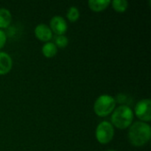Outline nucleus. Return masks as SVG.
<instances>
[{
  "label": "nucleus",
  "mask_w": 151,
  "mask_h": 151,
  "mask_svg": "<svg viewBox=\"0 0 151 151\" xmlns=\"http://www.w3.org/2000/svg\"><path fill=\"white\" fill-rule=\"evenodd\" d=\"M35 35L40 41L47 42L52 38V31L49 26L45 24H39L35 28Z\"/></svg>",
  "instance_id": "0eeeda50"
},
{
  "label": "nucleus",
  "mask_w": 151,
  "mask_h": 151,
  "mask_svg": "<svg viewBox=\"0 0 151 151\" xmlns=\"http://www.w3.org/2000/svg\"><path fill=\"white\" fill-rule=\"evenodd\" d=\"M42 52L43 56L47 58H51L55 57L58 53V47L52 42H45L42 47Z\"/></svg>",
  "instance_id": "1a4fd4ad"
},
{
  "label": "nucleus",
  "mask_w": 151,
  "mask_h": 151,
  "mask_svg": "<svg viewBox=\"0 0 151 151\" xmlns=\"http://www.w3.org/2000/svg\"><path fill=\"white\" fill-rule=\"evenodd\" d=\"M116 108L115 98L110 95L99 96L94 104V111L99 117H107Z\"/></svg>",
  "instance_id": "7ed1b4c3"
},
{
  "label": "nucleus",
  "mask_w": 151,
  "mask_h": 151,
  "mask_svg": "<svg viewBox=\"0 0 151 151\" xmlns=\"http://www.w3.org/2000/svg\"><path fill=\"white\" fill-rule=\"evenodd\" d=\"M6 42V34L3 29H0V50L4 46Z\"/></svg>",
  "instance_id": "2eb2a0df"
},
{
  "label": "nucleus",
  "mask_w": 151,
  "mask_h": 151,
  "mask_svg": "<svg viewBox=\"0 0 151 151\" xmlns=\"http://www.w3.org/2000/svg\"><path fill=\"white\" fill-rule=\"evenodd\" d=\"M111 4L110 0H89L88 4L94 12H101L106 9Z\"/></svg>",
  "instance_id": "9d476101"
},
{
  "label": "nucleus",
  "mask_w": 151,
  "mask_h": 151,
  "mask_svg": "<svg viewBox=\"0 0 151 151\" xmlns=\"http://www.w3.org/2000/svg\"><path fill=\"white\" fill-rule=\"evenodd\" d=\"M54 43H55V45L58 48L63 49V48H65L68 45L69 40H68V38L65 35H57V37L55 38Z\"/></svg>",
  "instance_id": "4468645a"
},
{
  "label": "nucleus",
  "mask_w": 151,
  "mask_h": 151,
  "mask_svg": "<svg viewBox=\"0 0 151 151\" xmlns=\"http://www.w3.org/2000/svg\"><path fill=\"white\" fill-rule=\"evenodd\" d=\"M12 67V57L4 52L0 51V75L8 73Z\"/></svg>",
  "instance_id": "6e6552de"
},
{
  "label": "nucleus",
  "mask_w": 151,
  "mask_h": 151,
  "mask_svg": "<svg viewBox=\"0 0 151 151\" xmlns=\"http://www.w3.org/2000/svg\"><path fill=\"white\" fill-rule=\"evenodd\" d=\"M12 22V13L6 8H0V29L6 28Z\"/></svg>",
  "instance_id": "9b49d317"
},
{
  "label": "nucleus",
  "mask_w": 151,
  "mask_h": 151,
  "mask_svg": "<svg viewBox=\"0 0 151 151\" xmlns=\"http://www.w3.org/2000/svg\"><path fill=\"white\" fill-rule=\"evenodd\" d=\"M114 137V127L109 121L100 122L96 128V138L101 144H107Z\"/></svg>",
  "instance_id": "20e7f679"
},
{
  "label": "nucleus",
  "mask_w": 151,
  "mask_h": 151,
  "mask_svg": "<svg viewBox=\"0 0 151 151\" xmlns=\"http://www.w3.org/2000/svg\"><path fill=\"white\" fill-rule=\"evenodd\" d=\"M129 142L135 147H142L147 144L151 138V127L150 124L136 121L129 127L128 130Z\"/></svg>",
  "instance_id": "f257e3e1"
},
{
  "label": "nucleus",
  "mask_w": 151,
  "mask_h": 151,
  "mask_svg": "<svg viewBox=\"0 0 151 151\" xmlns=\"http://www.w3.org/2000/svg\"><path fill=\"white\" fill-rule=\"evenodd\" d=\"M135 116L142 122L148 123L151 119V101L150 99H142L134 106Z\"/></svg>",
  "instance_id": "39448f33"
},
{
  "label": "nucleus",
  "mask_w": 151,
  "mask_h": 151,
  "mask_svg": "<svg viewBox=\"0 0 151 151\" xmlns=\"http://www.w3.org/2000/svg\"><path fill=\"white\" fill-rule=\"evenodd\" d=\"M111 3L112 8L118 12H124L128 7V2L127 0H113Z\"/></svg>",
  "instance_id": "f8f14e48"
},
{
  "label": "nucleus",
  "mask_w": 151,
  "mask_h": 151,
  "mask_svg": "<svg viewBox=\"0 0 151 151\" xmlns=\"http://www.w3.org/2000/svg\"><path fill=\"white\" fill-rule=\"evenodd\" d=\"M67 23L62 16H54L50 21V28L57 35H63L67 31Z\"/></svg>",
  "instance_id": "423d86ee"
},
{
  "label": "nucleus",
  "mask_w": 151,
  "mask_h": 151,
  "mask_svg": "<svg viewBox=\"0 0 151 151\" xmlns=\"http://www.w3.org/2000/svg\"><path fill=\"white\" fill-rule=\"evenodd\" d=\"M134 116V111L131 107L119 105L111 113V125L118 129H127L132 125Z\"/></svg>",
  "instance_id": "f03ea898"
},
{
  "label": "nucleus",
  "mask_w": 151,
  "mask_h": 151,
  "mask_svg": "<svg viewBox=\"0 0 151 151\" xmlns=\"http://www.w3.org/2000/svg\"><path fill=\"white\" fill-rule=\"evenodd\" d=\"M105 151H116L115 150H105Z\"/></svg>",
  "instance_id": "dca6fc26"
},
{
  "label": "nucleus",
  "mask_w": 151,
  "mask_h": 151,
  "mask_svg": "<svg viewBox=\"0 0 151 151\" xmlns=\"http://www.w3.org/2000/svg\"><path fill=\"white\" fill-rule=\"evenodd\" d=\"M66 17L70 22H75L79 19L80 18V11L76 6H71L67 12H66Z\"/></svg>",
  "instance_id": "ddd939ff"
}]
</instances>
